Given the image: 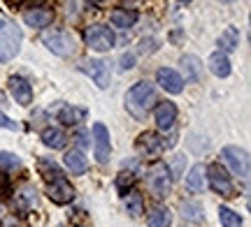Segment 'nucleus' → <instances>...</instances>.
<instances>
[{
    "mask_svg": "<svg viewBox=\"0 0 251 227\" xmlns=\"http://www.w3.org/2000/svg\"><path fill=\"white\" fill-rule=\"evenodd\" d=\"M9 93H12V98L21 104V107H28L30 102H33V88H30V83L26 79H21V77H12L9 79Z\"/></svg>",
    "mask_w": 251,
    "mask_h": 227,
    "instance_id": "obj_12",
    "label": "nucleus"
},
{
    "mask_svg": "<svg viewBox=\"0 0 251 227\" xmlns=\"http://www.w3.org/2000/svg\"><path fill=\"white\" fill-rule=\"evenodd\" d=\"M133 183V174L128 172V174H119V179H117V188H119V192H126V186H130Z\"/></svg>",
    "mask_w": 251,
    "mask_h": 227,
    "instance_id": "obj_32",
    "label": "nucleus"
},
{
    "mask_svg": "<svg viewBox=\"0 0 251 227\" xmlns=\"http://www.w3.org/2000/svg\"><path fill=\"white\" fill-rule=\"evenodd\" d=\"M0 186H2V181H0Z\"/></svg>",
    "mask_w": 251,
    "mask_h": 227,
    "instance_id": "obj_37",
    "label": "nucleus"
},
{
    "mask_svg": "<svg viewBox=\"0 0 251 227\" xmlns=\"http://www.w3.org/2000/svg\"><path fill=\"white\" fill-rule=\"evenodd\" d=\"M126 211L133 216V218H140L144 213V204H142V195H137V192H130L128 195V200H126Z\"/></svg>",
    "mask_w": 251,
    "mask_h": 227,
    "instance_id": "obj_28",
    "label": "nucleus"
},
{
    "mask_svg": "<svg viewBox=\"0 0 251 227\" xmlns=\"http://www.w3.org/2000/svg\"><path fill=\"white\" fill-rule=\"evenodd\" d=\"M109 21L114 28H130L137 21V12L135 9H114L109 14Z\"/></svg>",
    "mask_w": 251,
    "mask_h": 227,
    "instance_id": "obj_19",
    "label": "nucleus"
},
{
    "mask_svg": "<svg viewBox=\"0 0 251 227\" xmlns=\"http://www.w3.org/2000/svg\"><path fill=\"white\" fill-rule=\"evenodd\" d=\"M84 116H86V111L84 109H77V107H61V111H58V118H61L63 123H79V121H84Z\"/></svg>",
    "mask_w": 251,
    "mask_h": 227,
    "instance_id": "obj_26",
    "label": "nucleus"
},
{
    "mask_svg": "<svg viewBox=\"0 0 251 227\" xmlns=\"http://www.w3.org/2000/svg\"><path fill=\"white\" fill-rule=\"evenodd\" d=\"M42 44L61 58H70L77 54V40L63 28H47L42 33Z\"/></svg>",
    "mask_w": 251,
    "mask_h": 227,
    "instance_id": "obj_2",
    "label": "nucleus"
},
{
    "mask_svg": "<svg viewBox=\"0 0 251 227\" xmlns=\"http://www.w3.org/2000/svg\"><path fill=\"white\" fill-rule=\"evenodd\" d=\"M172 186V176H170V167L165 163H153L151 169L147 172V188L151 190L153 197H165L170 192Z\"/></svg>",
    "mask_w": 251,
    "mask_h": 227,
    "instance_id": "obj_3",
    "label": "nucleus"
},
{
    "mask_svg": "<svg viewBox=\"0 0 251 227\" xmlns=\"http://www.w3.org/2000/svg\"><path fill=\"white\" fill-rule=\"evenodd\" d=\"M207 186V176H205V167L202 165H196L191 167V172L186 176V188L191 192H202Z\"/></svg>",
    "mask_w": 251,
    "mask_h": 227,
    "instance_id": "obj_17",
    "label": "nucleus"
},
{
    "mask_svg": "<svg viewBox=\"0 0 251 227\" xmlns=\"http://www.w3.org/2000/svg\"><path fill=\"white\" fill-rule=\"evenodd\" d=\"M42 142L49 148H63L65 146V132L61 127H47V130H42Z\"/></svg>",
    "mask_w": 251,
    "mask_h": 227,
    "instance_id": "obj_21",
    "label": "nucleus"
},
{
    "mask_svg": "<svg viewBox=\"0 0 251 227\" xmlns=\"http://www.w3.org/2000/svg\"><path fill=\"white\" fill-rule=\"evenodd\" d=\"M219 46H221V54H226V51H235L237 46H240V30L237 28H226L224 33H221V37H219Z\"/></svg>",
    "mask_w": 251,
    "mask_h": 227,
    "instance_id": "obj_20",
    "label": "nucleus"
},
{
    "mask_svg": "<svg viewBox=\"0 0 251 227\" xmlns=\"http://www.w3.org/2000/svg\"><path fill=\"white\" fill-rule=\"evenodd\" d=\"M5 26H7V23H5V21H0V28H5Z\"/></svg>",
    "mask_w": 251,
    "mask_h": 227,
    "instance_id": "obj_36",
    "label": "nucleus"
},
{
    "mask_svg": "<svg viewBox=\"0 0 251 227\" xmlns=\"http://www.w3.org/2000/svg\"><path fill=\"white\" fill-rule=\"evenodd\" d=\"M0 167L2 169H19L21 160H19V155L9 153V151H0Z\"/></svg>",
    "mask_w": 251,
    "mask_h": 227,
    "instance_id": "obj_30",
    "label": "nucleus"
},
{
    "mask_svg": "<svg viewBox=\"0 0 251 227\" xmlns=\"http://www.w3.org/2000/svg\"><path fill=\"white\" fill-rule=\"evenodd\" d=\"M205 176L209 179V186L214 188L219 195H224V197H233V183H230V176L226 174V169L221 165H209L205 169Z\"/></svg>",
    "mask_w": 251,
    "mask_h": 227,
    "instance_id": "obj_6",
    "label": "nucleus"
},
{
    "mask_svg": "<svg viewBox=\"0 0 251 227\" xmlns=\"http://www.w3.org/2000/svg\"><path fill=\"white\" fill-rule=\"evenodd\" d=\"M0 127H7V130H21V125H19V123H14V121H9L2 111H0Z\"/></svg>",
    "mask_w": 251,
    "mask_h": 227,
    "instance_id": "obj_33",
    "label": "nucleus"
},
{
    "mask_svg": "<svg viewBox=\"0 0 251 227\" xmlns=\"http://www.w3.org/2000/svg\"><path fill=\"white\" fill-rule=\"evenodd\" d=\"M21 40H24L21 28L12 26V23H7L2 28V33H0V63H7V61H12L19 54Z\"/></svg>",
    "mask_w": 251,
    "mask_h": 227,
    "instance_id": "obj_4",
    "label": "nucleus"
},
{
    "mask_svg": "<svg viewBox=\"0 0 251 227\" xmlns=\"http://www.w3.org/2000/svg\"><path fill=\"white\" fill-rule=\"evenodd\" d=\"M153 118H156V125L161 127V130H170L175 125V121H177V107L168 100L158 102L156 109H153Z\"/></svg>",
    "mask_w": 251,
    "mask_h": 227,
    "instance_id": "obj_11",
    "label": "nucleus"
},
{
    "mask_svg": "<svg viewBox=\"0 0 251 227\" xmlns=\"http://www.w3.org/2000/svg\"><path fill=\"white\" fill-rule=\"evenodd\" d=\"M35 204H37V192L33 190L30 186H26V188L17 195V206L21 211H28V209H33Z\"/></svg>",
    "mask_w": 251,
    "mask_h": 227,
    "instance_id": "obj_24",
    "label": "nucleus"
},
{
    "mask_svg": "<svg viewBox=\"0 0 251 227\" xmlns=\"http://www.w3.org/2000/svg\"><path fill=\"white\" fill-rule=\"evenodd\" d=\"M186 167V158L184 155H175V163H172V172H175V176L172 179H177V176H181V169Z\"/></svg>",
    "mask_w": 251,
    "mask_h": 227,
    "instance_id": "obj_31",
    "label": "nucleus"
},
{
    "mask_svg": "<svg viewBox=\"0 0 251 227\" xmlns=\"http://www.w3.org/2000/svg\"><path fill=\"white\" fill-rule=\"evenodd\" d=\"M65 167H68L72 174H84L89 169V160L84 158V153H81L79 148H72V151L65 153Z\"/></svg>",
    "mask_w": 251,
    "mask_h": 227,
    "instance_id": "obj_16",
    "label": "nucleus"
},
{
    "mask_svg": "<svg viewBox=\"0 0 251 227\" xmlns=\"http://www.w3.org/2000/svg\"><path fill=\"white\" fill-rule=\"evenodd\" d=\"M219 220H221L224 227H242L240 213H235V211L228 209V206H221V209H219Z\"/></svg>",
    "mask_w": 251,
    "mask_h": 227,
    "instance_id": "obj_27",
    "label": "nucleus"
},
{
    "mask_svg": "<svg viewBox=\"0 0 251 227\" xmlns=\"http://www.w3.org/2000/svg\"><path fill=\"white\" fill-rule=\"evenodd\" d=\"M207 65H209L212 74H216V77H228V74H230V61H228V56L221 54V51H214V54L209 56Z\"/></svg>",
    "mask_w": 251,
    "mask_h": 227,
    "instance_id": "obj_18",
    "label": "nucleus"
},
{
    "mask_svg": "<svg viewBox=\"0 0 251 227\" xmlns=\"http://www.w3.org/2000/svg\"><path fill=\"white\" fill-rule=\"evenodd\" d=\"M84 40H86V44L93 51H109V49H114V30L107 26H100V23L86 28Z\"/></svg>",
    "mask_w": 251,
    "mask_h": 227,
    "instance_id": "obj_5",
    "label": "nucleus"
},
{
    "mask_svg": "<svg viewBox=\"0 0 251 227\" xmlns=\"http://www.w3.org/2000/svg\"><path fill=\"white\" fill-rule=\"evenodd\" d=\"M47 195H49V200L54 202V204H68V202H72V197H75V190H72V186L65 181V176H63V179H56V181L49 186Z\"/></svg>",
    "mask_w": 251,
    "mask_h": 227,
    "instance_id": "obj_13",
    "label": "nucleus"
},
{
    "mask_svg": "<svg viewBox=\"0 0 251 227\" xmlns=\"http://www.w3.org/2000/svg\"><path fill=\"white\" fill-rule=\"evenodd\" d=\"M170 225V211L158 206V209L151 211V216H149V227H168Z\"/></svg>",
    "mask_w": 251,
    "mask_h": 227,
    "instance_id": "obj_29",
    "label": "nucleus"
},
{
    "mask_svg": "<svg viewBox=\"0 0 251 227\" xmlns=\"http://www.w3.org/2000/svg\"><path fill=\"white\" fill-rule=\"evenodd\" d=\"M77 142H79V146H86V132H79V135H77Z\"/></svg>",
    "mask_w": 251,
    "mask_h": 227,
    "instance_id": "obj_35",
    "label": "nucleus"
},
{
    "mask_svg": "<svg viewBox=\"0 0 251 227\" xmlns=\"http://www.w3.org/2000/svg\"><path fill=\"white\" fill-rule=\"evenodd\" d=\"M93 148H96L98 163H107L109 153H112V144H109V130L102 123L93 125Z\"/></svg>",
    "mask_w": 251,
    "mask_h": 227,
    "instance_id": "obj_9",
    "label": "nucleus"
},
{
    "mask_svg": "<svg viewBox=\"0 0 251 227\" xmlns=\"http://www.w3.org/2000/svg\"><path fill=\"white\" fill-rule=\"evenodd\" d=\"M181 218L191 220V223L202 220V206H200L198 202H184V204H181Z\"/></svg>",
    "mask_w": 251,
    "mask_h": 227,
    "instance_id": "obj_25",
    "label": "nucleus"
},
{
    "mask_svg": "<svg viewBox=\"0 0 251 227\" xmlns=\"http://www.w3.org/2000/svg\"><path fill=\"white\" fill-rule=\"evenodd\" d=\"M24 21H26L30 28H47L54 21V12L49 7H33L24 14Z\"/></svg>",
    "mask_w": 251,
    "mask_h": 227,
    "instance_id": "obj_14",
    "label": "nucleus"
},
{
    "mask_svg": "<svg viewBox=\"0 0 251 227\" xmlns=\"http://www.w3.org/2000/svg\"><path fill=\"white\" fill-rule=\"evenodd\" d=\"M79 67L81 72H86L93 82L98 83V88H107L109 86V77H112L109 63H105V61H84Z\"/></svg>",
    "mask_w": 251,
    "mask_h": 227,
    "instance_id": "obj_8",
    "label": "nucleus"
},
{
    "mask_svg": "<svg viewBox=\"0 0 251 227\" xmlns=\"http://www.w3.org/2000/svg\"><path fill=\"white\" fill-rule=\"evenodd\" d=\"M224 160H226V165L230 167V172H233L235 176H242V179L249 176V158H247V153H244L242 148H237V146H226Z\"/></svg>",
    "mask_w": 251,
    "mask_h": 227,
    "instance_id": "obj_7",
    "label": "nucleus"
},
{
    "mask_svg": "<svg viewBox=\"0 0 251 227\" xmlns=\"http://www.w3.org/2000/svg\"><path fill=\"white\" fill-rule=\"evenodd\" d=\"M181 70H184V79H181V82L198 83L202 79V63H200V58L193 54H186L181 58Z\"/></svg>",
    "mask_w": 251,
    "mask_h": 227,
    "instance_id": "obj_15",
    "label": "nucleus"
},
{
    "mask_svg": "<svg viewBox=\"0 0 251 227\" xmlns=\"http://www.w3.org/2000/svg\"><path fill=\"white\" fill-rule=\"evenodd\" d=\"M156 82L161 83V88H165L168 93L177 95V93L184 91V82H181V74L175 72L172 67H161L156 72Z\"/></svg>",
    "mask_w": 251,
    "mask_h": 227,
    "instance_id": "obj_10",
    "label": "nucleus"
},
{
    "mask_svg": "<svg viewBox=\"0 0 251 227\" xmlns=\"http://www.w3.org/2000/svg\"><path fill=\"white\" fill-rule=\"evenodd\" d=\"M135 65V56L133 54H124L121 56V70H130Z\"/></svg>",
    "mask_w": 251,
    "mask_h": 227,
    "instance_id": "obj_34",
    "label": "nucleus"
},
{
    "mask_svg": "<svg viewBox=\"0 0 251 227\" xmlns=\"http://www.w3.org/2000/svg\"><path fill=\"white\" fill-rule=\"evenodd\" d=\"M153 102H156V91H153V86L149 82L135 83L133 88L128 91V95H126V107L137 118H142L147 111L151 109Z\"/></svg>",
    "mask_w": 251,
    "mask_h": 227,
    "instance_id": "obj_1",
    "label": "nucleus"
},
{
    "mask_svg": "<svg viewBox=\"0 0 251 227\" xmlns=\"http://www.w3.org/2000/svg\"><path fill=\"white\" fill-rule=\"evenodd\" d=\"M137 146H140L142 151H147V153H158V151H163V148H165V142H161V137L147 132V135L140 137Z\"/></svg>",
    "mask_w": 251,
    "mask_h": 227,
    "instance_id": "obj_22",
    "label": "nucleus"
},
{
    "mask_svg": "<svg viewBox=\"0 0 251 227\" xmlns=\"http://www.w3.org/2000/svg\"><path fill=\"white\" fill-rule=\"evenodd\" d=\"M40 172H42V176H45V179H49V181L63 179L61 167H58L51 158H40Z\"/></svg>",
    "mask_w": 251,
    "mask_h": 227,
    "instance_id": "obj_23",
    "label": "nucleus"
}]
</instances>
